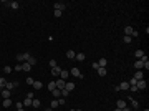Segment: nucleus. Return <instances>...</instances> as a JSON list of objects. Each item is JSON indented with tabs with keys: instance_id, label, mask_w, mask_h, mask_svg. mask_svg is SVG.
Here are the masks:
<instances>
[{
	"instance_id": "c756f323",
	"label": "nucleus",
	"mask_w": 149,
	"mask_h": 111,
	"mask_svg": "<svg viewBox=\"0 0 149 111\" xmlns=\"http://www.w3.org/2000/svg\"><path fill=\"white\" fill-rule=\"evenodd\" d=\"M32 106L33 108H40V100H32Z\"/></svg>"
},
{
	"instance_id": "473e14b6",
	"label": "nucleus",
	"mask_w": 149,
	"mask_h": 111,
	"mask_svg": "<svg viewBox=\"0 0 149 111\" xmlns=\"http://www.w3.org/2000/svg\"><path fill=\"white\" fill-rule=\"evenodd\" d=\"M129 90L132 93H136V91H139V90H138V86H136V85H129Z\"/></svg>"
},
{
	"instance_id": "a878e982",
	"label": "nucleus",
	"mask_w": 149,
	"mask_h": 111,
	"mask_svg": "<svg viewBox=\"0 0 149 111\" xmlns=\"http://www.w3.org/2000/svg\"><path fill=\"white\" fill-rule=\"evenodd\" d=\"M96 71H98V75H99V76H106V68H98Z\"/></svg>"
},
{
	"instance_id": "39448f33",
	"label": "nucleus",
	"mask_w": 149,
	"mask_h": 111,
	"mask_svg": "<svg viewBox=\"0 0 149 111\" xmlns=\"http://www.w3.org/2000/svg\"><path fill=\"white\" fill-rule=\"evenodd\" d=\"M70 73L73 75V76H76V78H80V80H83L84 76L81 73H80V70H78V68H71V71H70Z\"/></svg>"
},
{
	"instance_id": "c9c22d12",
	"label": "nucleus",
	"mask_w": 149,
	"mask_h": 111,
	"mask_svg": "<svg viewBox=\"0 0 149 111\" xmlns=\"http://www.w3.org/2000/svg\"><path fill=\"white\" fill-rule=\"evenodd\" d=\"M123 40H124V43H131V40H132V38H131V37H126V35H124V38H123Z\"/></svg>"
},
{
	"instance_id": "393cba45",
	"label": "nucleus",
	"mask_w": 149,
	"mask_h": 111,
	"mask_svg": "<svg viewBox=\"0 0 149 111\" xmlns=\"http://www.w3.org/2000/svg\"><path fill=\"white\" fill-rule=\"evenodd\" d=\"M68 75H70V71H63V70H61V73H60V78H61V80H65V81H66Z\"/></svg>"
},
{
	"instance_id": "e433bc0d",
	"label": "nucleus",
	"mask_w": 149,
	"mask_h": 111,
	"mask_svg": "<svg viewBox=\"0 0 149 111\" xmlns=\"http://www.w3.org/2000/svg\"><path fill=\"white\" fill-rule=\"evenodd\" d=\"M65 98H60V100H58V104H60V106H63V104H65Z\"/></svg>"
},
{
	"instance_id": "58836bf2",
	"label": "nucleus",
	"mask_w": 149,
	"mask_h": 111,
	"mask_svg": "<svg viewBox=\"0 0 149 111\" xmlns=\"http://www.w3.org/2000/svg\"><path fill=\"white\" fill-rule=\"evenodd\" d=\"M91 68H93V70H98V68H99V65H98V61H94L93 65H91Z\"/></svg>"
},
{
	"instance_id": "5701e85b",
	"label": "nucleus",
	"mask_w": 149,
	"mask_h": 111,
	"mask_svg": "<svg viewBox=\"0 0 149 111\" xmlns=\"http://www.w3.org/2000/svg\"><path fill=\"white\" fill-rule=\"evenodd\" d=\"M118 108H119V110L126 108V101H124V100H118Z\"/></svg>"
},
{
	"instance_id": "cd10ccee",
	"label": "nucleus",
	"mask_w": 149,
	"mask_h": 111,
	"mask_svg": "<svg viewBox=\"0 0 149 111\" xmlns=\"http://www.w3.org/2000/svg\"><path fill=\"white\" fill-rule=\"evenodd\" d=\"M55 88H56V85H55V80H53V81H50V83H48V90H50V91H53Z\"/></svg>"
},
{
	"instance_id": "8fccbe9b",
	"label": "nucleus",
	"mask_w": 149,
	"mask_h": 111,
	"mask_svg": "<svg viewBox=\"0 0 149 111\" xmlns=\"http://www.w3.org/2000/svg\"><path fill=\"white\" fill-rule=\"evenodd\" d=\"M144 111H149V110H144Z\"/></svg>"
},
{
	"instance_id": "a18cd8bd",
	"label": "nucleus",
	"mask_w": 149,
	"mask_h": 111,
	"mask_svg": "<svg viewBox=\"0 0 149 111\" xmlns=\"http://www.w3.org/2000/svg\"><path fill=\"white\" fill-rule=\"evenodd\" d=\"M45 111H53V110H51V108H47V110H45Z\"/></svg>"
},
{
	"instance_id": "6ab92c4d",
	"label": "nucleus",
	"mask_w": 149,
	"mask_h": 111,
	"mask_svg": "<svg viewBox=\"0 0 149 111\" xmlns=\"http://www.w3.org/2000/svg\"><path fill=\"white\" fill-rule=\"evenodd\" d=\"M8 7H10V9H13V10H17V9L20 7V3H18V2H10Z\"/></svg>"
},
{
	"instance_id": "49530a36",
	"label": "nucleus",
	"mask_w": 149,
	"mask_h": 111,
	"mask_svg": "<svg viewBox=\"0 0 149 111\" xmlns=\"http://www.w3.org/2000/svg\"><path fill=\"white\" fill-rule=\"evenodd\" d=\"M114 111H123V110H119V108H116V110H114Z\"/></svg>"
},
{
	"instance_id": "2f4dec72",
	"label": "nucleus",
	"mask_w": 149,
	"mask_h": 111,
	"mask_svg": "<svg viewBox=\"0 0 149 111\" xmlns=\"http://www.w3.org/2000/svg\"><path fill=\"white\" fill-rule=\"evenodd\" d=\"M56 106H60V104H58V100H53V101H51V106H50V108H51V110H55Z\"/></svg>"
},
{
	"instance_id": "a19ab883",
	"label": "nucleus",
	"mask_w": 149,
	"mask_h": 111,
	"mask_svg": "<svg viewBox=\"0 0 149 111\" xmlns=\"http://www.w3.org/2000/svg\"><path fill=\"white\" fill-rule=\"evenodd\" d=\"M50 66H51V68H55V66H56V61H55V60H50Z\"/></svg>"
},
{
	"instance_id": "1a4fd4ad",
	"label": "nucleus",
	"mask_w": 149,
	"mask_h": 111,
	"mask_svg": "<svg viewBox=\"0 0 149 111\" xmlns=\"http://www.w3.org/2000/svg\"><path fill=\"white\" fill-rule=\"evenodd\" d=\"M60 73H61V68L58 65H56L55 68H51V75H53V76H60Z\"/></svg>"
},
{
	"instance_id": "6e6552de",
	"label": "nucleus",
	"mask_w": 149,
	"mask_h": 111,
	"mask_svg": "<svg viewBox=\"0 0 149 111\" xmlns=\"http://www.w3.org/2000/svg\"><path fill=\"white\" fill-rule=\"evenodd\" d=\"M119 90H129V83H128V81L119 83V85H118V91H119Z\"/></svg>"
},
{
	"instance_id": "bb28decb",
	"label": "nucleus",
	"mask_w": 149,
	"mask_h": 111,
	"mask_svg": "<svg viewBox=\"0 0 149 111\" xmlns=\"http://www.w3.org/2000/svg\"><path fill=\"white\" fill-rule=\"evenodd\" d=\"M23 106H32V98H25V100H23Z\"/></svg>"
},
{
	"instance_id": "ddd939ff",
	"label": "nucleus",
	"mask_w": 149,
	"mask_h": 111,
	"mask_svg": "<svg viewBox=\"0 0 149 111\" xmlns=\"http://www.w3.org/2000/svg\"><path fill=\"white\" fill-rule=\"evenodd\" d=\"M106 63H108V61H106V58H99V60H98L99 68H106Z\"/></svg>"
},
{
	"instance_id": "09e8293b",
	"label": "nucleus",
	"mask_w": 149,
	"mask_h": 111,
	"mask_svg": "<svg viewBox=\"0 0 149 111\" xmlns=\"http://www.w3.org/2000/svg\"><path fill=\"white\" fill-rule=\"evenodd\" d=\"M17 111H25V110H23V108H22V110H17Z\"/></svg>"
},
{
	"instance_id": "7ed1b4c3",
	"label": "nucleus",
	"mask_w": 149,
	"mask_h": 111,
	"mask_svg": "<svg viewBox=\"0 0 149 111\" xmlns=\"http://www.w3.org/2000/svg\"><path fill=\"white\" fill-rule=\"evenodd\" d=\"M30 53H20V55H17V60L18 61H28V58H30Z\"/></svg>"
},
{
	"instance_id": "37998d69",
	"label": "nucleus",
	"mask_w": 149,
	"mask_h": 111,
	"mask_svg": "<svg viewBox=\"0 0 149 111\" xmlns=\"http://www.w3.org/2000/svg\"><path fill=\"white\" fill-rule=\"evenodd\" d=\"M15 71H22V65H17V66H15Z\"/></svg>"
},
{
	"instance_id": "f8f14e48",
	"label": "nucleus",
	"mask_w": 149,
	"mask_h": 111,
	"mask_svg": "<svg viewBox=\"0 0 149 111\" xmlns=\"http://www.w3.org/2000/svg\"><path fill=\"white\" fill-rule=\"evenodd\" d=\"M142 66H144V63H142L141 60H136V61H134V68H136V70H142Z\"/></svg>"
},
{
	"instance_id": "c03bdc74",
	"label": "nucleus",
	"mask_w": 149,
	"mask_h": 111,
	"mask_svg": "<svg viewBox=\"0 0 149 111\" xmlns=\"http://www.w3.org/2000/svg\"><path fill=\"white\" fill-rule=\"evenodd\" d=\"M123 111H132L131 108H123Z\"/></svg>"
},
{
	"instance_id": "412c9836",
	"label": "nucleus",
	"mask_w": 149,
	"mask_h": 111,
	"mask_svg": "<svg viewBox=\"0 0 149 111\" xmlns=\"http://www.w3.org/2000/svg\"><path fill=\"white\" fill-rule=\"evenodd\" d=\"M132 78H134L136 81H138V80H142V71H136V73H134V76H132Z\"/></svg>"
},
{
	"instance_id": "f704fd0d",
	"label": "nucleus",
	"mask_w": 149,
	"mask_h": 111,
	"mask_svg": "<svg viewBox=\"0 0 149 111\" xmlns=\"http://www.w3.org/2000/svg\"><path fill=\"white\" fill-rule=\"evenodd\" d=\"M3 71H5V73L8 75V73H12L13 70H12V66H5V68H3Z\"/></svg>"
},
{
	"instance_id": "b1692460",
	"label": "nucleus",
	"mask_w": 149,
	"mask_h": 111,
	"mask_svg": "<svg viewBox=\"0 0 149 111\" xmlns=\"http://www.w3.org/2000/svg\"><path fill=\"white\" fill-rule=\"evenodd\" d=\"M5 85H7V80H5L3 76H0V90H3V88H5Z\"/></svg>"
},
{
	"instance_id": "dca6fc26",
	"label": "nucleus",
	"mask_w": 149,
	"mask_h": 111,
	"mask_svg": "<svg viewBox=\"0 0 149 111\" xmlns=\"http://www.w3.org/2000/svg\"><path fill=\"white\" fill-rule=\"evenodd\" d=\"M10 106H12V100H10V98H5V100H3V108H10Z\"/></svg>"
},
{
	"instance_id": "20e7f679",
	"label": "nucleus",
	"mask_w": 149,
	"mask_h": 111,
	"mask_svg": "<svg viewBox=\"0 0 149 111\" xmlns=\"http://www.w3.org/2000/svg\"><path fill=\"white\" fill-rule=\"evenodd\" d=\"M55 85H56V88H58V90H65V85H66V81L60 78V80H56V81H55Z\"/></svg>"
},
{
	"instance_id": "a211bd4d",
	"label": "nucleus",
	"mask_w": 149,
	"mask_h": 111,
	"mask_svg": "<svg viewBox=\"0 0 149 111\" xmlns=\"http://www.w3.org/2000/svg\"><path fill=\"white\" fill-rule=\"evenodd\" d=\"M53 96H55V98H61V90H58V88H55V90H53Z\"/></svg>"
},
{
	"instance_id": "f3484780",
	"label": "nucleus",
	"mask_w": 149,
	"mask_h": 111,
	"mask_svg": "<svg viewBox=\"0 0 149 111\" xmlns=\"http://www.w3.org/2000/svg\"><path fill=\"white\" fill-rule=\"evenodd\" d=\"M74 86H76L74 83H66V85H65V90H68V91H73Z\"/></svg>"
},
{
	"instance_id": "4c0bfd02",
	"label": "nucleus",
	"mask_w": 149,
	"mask_h": 111,
	"mask_svg": "<svg viewBox=\"0 0 149 111\" xmlns=\"http://www.w3.org/2000/svg\"><path fill=\"white\" fill-rule=\"evenodd\" d=\"M15 106H17V110H22V108H23V103H15Z\"/></svg>"
},
{
	"instance_id": "f257e3e1",
	"label": "nucleus",
	"mask_w": 149,
	"mask_h": 111,
	"mask_svg": "<svg viewBox=\"0 0 149 111\" xmlns=\"http://www.w3.org/2000/svg\"><path fill=\"white\" fill-rule=\"evenodd\" d=\"M124 35H126V37H138L139 33H138L132 27H126L124 28Z\"/></svg>"
},
{
	"instance_id": "f03ea898",
	"label": "nucleus",
	"mask_w": 149,
	"mask_h": 111,
	"mask_svg": "<svg viewBox=\"0 0 149 111\" xmlns=\"http://www.w3.org/2000/svg\"><path fill=\"white\" fill-rule=\"evenodd\" d=\"M17 86H18V81H7V85H5V90H8V91H13Z\"/></svg>"
},
{
	"instance_id": "aec40b11",
	"label": "nucleus",
	"mask_w": 149,
	"mask_h": 111,
	"mask_svg": "<svg viewBox=\"0 0 149 111\" xmlns=\"http://www.w3.org/2000/svg\"><path fill=\"white\" fill-rule=\"evenodd\" d=\"M74 55H76V53H74L73 50H68V51H66V56H68L70 60H74Z\"/></svg>"
},
{
	"instance_id": "c85d7f7f",
	"label": "nucleus",
	"mask_w": 149,
	"mask_h": 111,
	"mask_svg": "<svg viewBox=\"0 0 149 111\" xmlns=\"http://www.w3.org/2000/svg\"><path fill=\"white\" fill-rule=\"evenodd\" d=\"M28 63H30V65H32V66H35V65H37V58H33V56H30V58H28Z\"/></svg>"
},
{
	"instance_id": "9d476101",
	"label": "nucleus",
	"mask_w": 149,
	"mask_h": 111,
	"mask_svg": "<svg viewBox=\"0 0 149 111\" xmlns=\"http://www.w3.org/2000/svg\"><path fill=\"white\" fill-rule=\"evenodd\" d=\"M22 70H23V71H30V70H32V65H30L28 61H23V63H22Z\"/></svg>"
},
{
	"instance_id": "9b49d317",
	"label": "nucleus",
	"mask_w": 149,
	"mask_h": 111,
	"mask_svg": "<svg viewBox=\"0 0 149 111\" xmlns=\"http://www.w3.org/2000/svg\"><path fill=\"white\" fill-rule=\"evenodd\" d=\"M74 60H78V61H84L86 56H84V53H76V55H74Z\"/></svg>"
},
{
	"instance_id": "7c9ffc66",
	"label": "nucleus",
	"mask_w": 149,
	"mask_h": 111,
	"mask_svg": "<svg viewBox=\"0 0 149 111\" xmlns=\"http://www.w3.org/2000/svg\"><path fill=\"white\" fill-rule=\"evenodd\" d=\"M131 100V104H132V108H139V103L136 101V100H132V98H129Z\"/></svg>"
},
{
	"instance_id": "4be33fe9",
	"label": "nucleus",
	"mask_w": 149,
	"mask_h": 111,
	"mask_svg": "<svg viewBox=\"0 0 149 111\" xmlns=\"http://www.w3.org/2000/svg\"><path fill=\"white\" fill-rule=\"evenodd\" d=\"M0 91H2V96H3V98H10V93H12V91L5 90V88H3V90H0Z\"/></svg>"
},
{
	"instance_id": "0eeeda50",
	"label": "nucleus",
	"mask_w": 149,
	"mask_h": 111,
	"mask_svg": "<svg viewBox=\"0 0 149 111\" xmlns=\"http://www.w3.org/2000/svg\"><path fill=\"white\" fill-rule=\"evenodd\" d=\"M53 7H55V10H60V12H63V10L66 9V3H63V2H56Z\"/></svg>"
},
{
	"instance_id": "de8ad7c7",
	"label": "nucleus",
	"mask_w": 149,
	"mask_h": 111,
	"mask_svg": "<svg viewBox=\"0 0 149 111\" xmlns=\"http://www.w3.org/2000/svg\"><path fill=\"white\" fill-rule=\"evenodd\" d=\"M70 111H81V110H70Z\"/></svg>"
},
{
	"instance_id": "2eb2a0df",
	"label": "nucleus",
	"mask_w": 149,
	"mask_h": 111,
	"mask_svg": "<svg viewBox=\"0 0 149 111\" xmlns=\"http://www.w3.org/2000/svg\"><path fill=\"white\" fill-rule=\"evenodd\" d=\"M144 55H146V53H144L142 50H136V51H134V56H136V58H142Z\"/></svg>"
},
{
	"instance_id": "79ce46f5",
	"label": "nucleus",
	"mask_w": 149,
	"mask_h": 111,
	"mask_svg": "<svg viewBox=\"0 0 149 111\" xmlns=\"http://www.w3.org/2000/svg\"><path fill=\"white\" fill-rule=\"evenodd\" d=\"M55 17H61V12H60V10H55Z\"/></svg>"
},
{
	"instance_id": "ea45409f",
	"label": "nucleus",
	"mask_w": 149,
	"mask_h": 111,
	"mask_svg": "<svg viewBox=\"0 0 149 111\" xmlns=\"http://www.w3.org/2000/svg\"><path fill=\"white\" fill-rule=\"evenodd\" d=\"M33 81H35L33 78H30V76H28V78H27V83H28V85H33Z\"/></svg>"
},
{
	"instance_id": "72a5a7b5",
	"label": "nucleus",
	"mask_w": 149,
	"mask_h": 111,
	"mask_svg": "<svg viewBox=\"0 0 149 111\" xmlns=\"http://www.w3.org/2000/svg\"><path fill=\"white\" fill-rule=\"evenodd\" d=\"M68 94H70L68 90H61V96H63V98H68Z\"/></svg>"
},
{
	"instance_id": "423d86ee",
	"label": "nucleus",
	"mask_w": 149,
	"mask_h": 111,
	"mask_svg": "<svg viewBox=\"0 0 149 111\" xmlns=\"http://www.w3.org/2000/svg\"><path fill=\"white\" fill-rule=\"evenodd\" d=\"M136 86H138V90H146V80L142 78V80H138V83H136Z\"/></svg>"
},
{
	"instance_id": "4468645a",
	"label": "nucleus",
	"mask_w": 149,
	"mask_h": 111,
	"mask_svg": "<svg viewBox=\"0 0 149 111\" xmlns=\"http://www.w3.org/2000/svg\"><path fill=\"white\" fill-rule=\"evenodd\" d=\"M32 86H33V90H41L43 83H41V81H33V85H32Z\"/></svg>"
}]
</instances>
